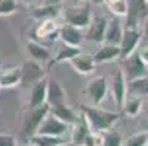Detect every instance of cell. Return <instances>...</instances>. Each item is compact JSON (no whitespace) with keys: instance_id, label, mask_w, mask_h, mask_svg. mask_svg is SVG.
Instances as JSON below:
<instances>
[{"instance_id":"obj_30","label":"cell","mask_w":148,"mask_h":146,"mask_svg":"<svg viewBox=\"0 0 148 146\" xmlns=\"http://www.w3.org/2000/svg\"><path fill=\"white\" fill-rule=\"evenodd\" d=\"M19 0H0V16L13 15L18 9Z\"/></svg>"},{"instance_id":"obj_20","label":"cell","mask_w":148,"mask_h":146,"mask_svg":"<svg viewBox=\"0 0 148 146\" xmlns=\"http://www.w3.org/2000/svg\"><path fill=\"white\" fill-rule=\"evenodd\" d=\"M37 38H50V39H59V24L56 19H43L38 20V26L35 29Z\"/></svg>"},{"instance_id":"obj_14","label":"cell","mask_w":148,"mask_h":146,"mask_svg":"<svg viewBox=\"0 0 148 146\" xmlns=\"http://www.w3.org/2000/svg\"><path fill=\"white\" fill-rule=\"evenodd\" d=\"M47 83L49 79L43 77L37 80L35 83H32L31 91H29V99H28V107L29 108H35L46 104L47 101Z\"/></svg>"},{"instance_id":"obj_41","label":"cell","mask_w":148,"mask_h":146,"mask_svg":"<svg viewBox=\"0 0 148 146\" xmlns=\"http://www.w3.org/2000/svg\"><path fill=\"white\" fill-rule=\"evenodd\" d=\"M145 2H148V0H145Z\"/></svg>"},{"instance_id":"obj_23","label":"cell","mask_w":148,"mask_h":146,"mask_svg":"<svg viewBox=\"0 0 148 146\" xmlns=\"http://www.w3.org/2000/svg\"><path fill=\"white\" fill-rule=\"evenodd\" d=\"M63 6H47V5H38L37 7L29 12V16L37 19V20H43V19H56L59 15H62Z\"/></svg>"},{"instance_id":"obj_36","label":"cell","mask_w":148,"mask_h":146,"mask_svg":"<svg viewBox=\"0 0 148 146\" xmlns=\"http://www.w3.org/2000/svg\"><path fill=\"white\" fill-rule=\"evenodd\" d=\"M88 2H90L91 5H94V6H101V5H106V2H107V0H88Z\"/></svg>"},{"instance_id":"obj_28","label":"cell","mask_w":148,"mask_h":146,"mask_svg":"<svg viewBox=\"0 0 148 146\" xmlns=\"http://www.w3.org/2000/svg\"><path fill=\"white\" fill-rule=\"evenodd\" d=\"M63 142V137H54V136H40L34 134L31 136V143L34 146H56L57 143Z\"/></svg>"},{"instance_id":"obj_19","label":"cell","mask_w":148,"mask_h":146,"mask_svg":"<svg viewBox=\"0 0 148 146\" xmlns=\"http://www.w3.org/2000/svg\"><path fill=\"white\" fill-rule=\"evenodd\" d=\"M27 53L28 56L31 57V60L37 61V63H46V61H49L51 58V51L44 45V44H41L38 43V41H28L27 43Z\"/></svg>"},{"instance_id":"obj_8","label":"cell","mask_w":148,"mask_h":146,"mask_svg":"<svg viewBox=\"0 0 148 146\" xmlns=\"http://www.w3.org/2000/svg\"><path fill=\"white\" fill-rule=\"evenodd\" d=\"M122 72L126 77V80H132L141 76L148 75V66L141 60V57L138 56V53L131 54L129 57H126L122 60Z\"/></svg>"},{"instance_id":"obj_38","label":"cell","mask_w":148,"mask_h":146,"mask_svg":"<svg viewBox=\"0 0 148 146\" xmlns=\"http://www.w3.org/2000/svg\"><path fill=\"white\" fill-rule=\"evenodd\" d=\"M22 2H25V3H31V2H34V0H22Z\"/></svg>"},{"instance_id":"obj_11","label":"cell","mask_w":148,"mask_h":146,"mask_svg":"<svg viewBox=\"0 0 148 146\" xmlns=\"http://www.w3.org/2000/svg\"><path fill=\"white\" fill-rule=\"evenodd\" d=\"M59 39L62 44L81 47V44L85 41V32L81 28H76L69 24H63L59 26Z\"/></svg>"},{"instance_id":"obj_40","label":"cell","mask_w":148,"mask_h":146,"mask_svg":"<svg viewBox=\"0 0 148 146\" xmlns=\"http://www.w3.org/2000/svg\"><path fill=\"white\" fill-rule=\"evenodd\" d=\"M147 137H148V132H147Z\"/></svg>"},{"instance_id":"obj_1","label":"cell","mask_w":148,"mask_h":146,"mask_svg":"<svg viewBox=\"0 0 148 146\" xmlns=\"http://www.w3.org/2000/svg\"><path fill=\"white\" fill-rule=\"evenodd\" d=\"M85 117L91 132L103 133L114 127V124L119 121L120 114L109 110H103L97 105H82L79 110Z\"/></svg>"},{"instance_id":"obj_24","label":"cell","mask_w":148,"mask_h":146,"mask_svg":"<svg viewBox=\"0 0 148 146\" xmlns=\"http://www.w3.org/2000/svg\"><path fill=\"white\" fill-rule=\"evenodd\" d=\"M81 53V47H72V45H66L62 44V47L57 50L56 57H54V63H63V61H69L71 58H73L76 54Z\"/></svg>"},{"instance_id":"obj_34","label":"cell","mask_w":148,"mask_h":146,"mask_svg":"<svg viewBox=\"0 0 148 146\" xmlns=\"http://www.w3.org/2000/svg\"><path fill=\"white\" fill-rule=\"evenodd\" d=\"M65 0H41L40 5H47V6H60L63 5Z\"/></svg>"},{"instance_id":"obj_22","label":"cell","mask_w":148,"mask_h":146,"mask_svg":"<svg viewBox=\"0 0 148 146\" xmlns=\"http://www.w3.org/2000/svg\"><path fill=\"white\" fill-rule=\"evenodd\" d=\"M22 67V82H29V83H35L37 80L44 77V72L40 63L34 60H29Z\"/></svg>"},{"instance_id":"obj_26","label":"cell","mask_w":148,"mask_h":146,"mask_svg":"<svg viewBox=\"0 0 148 146\" xmlns=\"http://www.w3.org/2000/svg\"><path fill=\"white\" fill-rule=\"evenodd\" d=\"M141 107H142V99L141 98H135V96H128L123 102V113L129 117H135L139 114L141 111Z\"/></svg>"},{"instance_id":"obj_29","label":"cell","mask_w":148,"mask_h":146,"mask_svg":"<svg viewBox=\"0 0 148 146\" xmlns=\"http://www.w3.org/2000/svg\"><path fill=\"white\" fill-rule=\"evenodd\" d=\"M147 145H148L147 132H139V133H135V134L129 136L125 140L123 146H147Z\"/></svg>"},{"instance_id":"obj_13","label":"cell","mask_w":148,"mask_h":146,"mask_svg":"<svg viewBox=\"0 0 148 146\" xmlns=\"http://www.w3.org/2000/svg\"><path fill=\"white\" fill-rule=\"evenodd\" d=\"M69 65L79 75H91L97 67V63H95L92 54L82 53V51L79 54H76L73 58L69 60Z\"/></svg>"},{"instance_id":"obj_5","label":"cell","mask_w":148,"mask_h":146,"mask_svg":"<svg viewBox=\"0 0 148 146\" xmlns=\"http://www.w3.org/2000/svg\"><path fill=\"white\" fill-rule=\"evenodd\" d=\"M142 39V31L139 28H125L123 29V35L120 39V58H126L129 57L131 54L136 53V50L139 48Z\"/></svg>"},{"instance_id":"obj_16","label":"cell","mask_w":148,"mask_h":146,"mask_svg":"<svg viewBox=\"0 0 148 146\" xmlns=\"http://www.w3.org/2000/svg\"><path fill=\"white\" fill-rule=\"evenodd\" d=\"M71 142H73L76 146H81L84 139H85V136L91 132L88 123L85 120V117H84V114L79 111L78 115H76V120L71 124Z\"/></svg>"},{"instance_id":"obj_42","label":"cell","mask_w":148,"mask_h":146,"mask_svg":"<svg viewBox=\"0 0 148 146\" xmlns=\"http://www.w3.org/2000/svg\"><path fill=\"white\" fill-rule=\"evenodd\" d=\"M0 89H2V86H0Z\"/></svg>"},{"instance_id":"obj_7","label":"cell","mask_w":148,"mask_h":146,"mask_svg":"<svg viewBox=\"0 0 148 146\" xmlns=\"http://www.w3.org/2000/svg\"><path fill=\"white\" fill-rule=\"evenodd\" d=\"M50 113V107L49 104H43V105L40 107H35V108H29V113L27 114L25 120H24V126H22V130L27 136H34L37 133V129L38 126L41 124V121H43L46 118V115Z\"/></svg>"},{"instance_id":"obj_6","label":"cell","mask_w":148,"mask_h":146,"mask_svg":"<svg viewBox=\"0 0 148 146\" xmlns=\"http://www.w3.org/2000/svg\"><path fill=\"white\" fill-rule=\"evenodd\" d=\"M148 15V2L145 0H128V13H126L125 28H139Z\"/></svg>"},{"instance_id":"obj_33","label":"cell","mask_w":148,"mask_h":146,"mask_svg":"<svg viewBox=\"0 0 148 146\" xmlns=\"http://www.w3.org/2000/svg\"><path fill=\"white\" fill-rule=\"evenodd\" d=\"M136 53H138V56L141 57V60H142L144 63L148 66V43H147V44H144L141 48H138V50H136Z\"/></svg>"},{"instance_id":"obj_27","label":"cell","mask_w":148,"mask_h":146,"mask_svg":"<svg viewBox=\"0 0 148 146\" xmlns=\"http://www.w3.org/2000/svg\"><path fill=\"white\" fill-rule=\"evenodd\" d=\"M109 12L116 18H125L128 13V0H107Z\"/></svg>"},{"instance_id":"obj_10","label":"cell","mask_w":148,"mask_h":146,"mask_svg":"<svg viewBox=\"0 0 148 146\" xmlns=\"http://www.w3.org/2000/svg\"><path fill=\"white\" fill-rule=\"evenodd\" d=\"M107 22H109V18H106L103 15L92 16L90 25L85 28V39L95 44L104 43V34H106V28H107Z\"/></svg>"},{"instance_id":"obj_37","label":"cell","mask_w":148,"mask_h":146,"mask_svg":"<svg viewBox=\"0 0 148 146\" xmlns=\"http://www.w3.org/2000/svg\"><path fill=\"white\" fill-rule=\"evenodd\" d=\"M56 146H76L73 142H65V140H63V142H60V143H57Z\"/></svg>"},{"instance_id":"obj_15","label":"cell","mask_w":148,"mask_h":146,"mask_svg":"<svg viewBox=\"0 0 148 146\" xmlns=\"http://www.w3.org/2000/svg\"><path fill=\"white\" fill-rule=\"evenodd\" d=\"M22 83V67L21 66H8L0 69V86L13 88Z\"/></svg>"},{"instance_id":"obj_12","label":"cell","mask_w":148,"mask_h":146,"mask_svg":"<svg viewBox=\"0 0 148 146\" xmlns=\"http://www.w3.org/2000/svg\"><path fill=\"white\" fill-rule=\"evenodd\" d=\"M50 110L62 107V105H66V92L63 89V86L54 79H49L47 83V101Z\"/></svg>"},{"instance_id":"obj_43","label":"cell","mask_w":148,"mask_h":146,"mask_svg":"<svg viewBox=\"0 0 148 146\" xmlns=\"http://www.w3.org/2000/svg\"><path fill=\"white\" fill-rule=\"evenodd\" d=\"M147 101H148V98H147Z\"/></svg>"},{"instance_id":"obj_44","label":"cell","mask_w":148,"mask_h":146,"mask_svg":"<svg viewBox=\"0 0 148 146\" xmlns=\"http://www.w3.org/2000/svg\"><path fill=\"white\" fill-rule=\"evenodd\" d=\"M147 146H148V145H147Z\"/></svg>"},{"instance_id":"obj_2","label":"cell","mask_w":148,"mask_h":146,"mask_svg":"<svg viewBox=\"0 0 148 146\" xmlns=\"http://www.w3.org/2000/svg\"><path fill=\"white\" fill-rule=\"evenodd\" d=\"M62 16H63L65 24L73 25V26L81 28V29H85L92 19L91 3L88 0H79L76 5L63 7Z\"/></svg>"},{"instance_id":"obj_21","label":"cell","mask_w":148,"mask_h":146,"mask_svg":"<svg viewBox=\"0 0 148 146\" xmlns=\"http://www.w3.org/2000/svg\"><path fill=\"white\" fill-rule=\"evenodd\" d=\"M128 96L148 98V75L128 80Z\"/></svg>"},{"instance_id":"obj_3","label":"cell","mask_w":148,"mask_h":146,"mask_svg":"<svg viewBox=\"0 0 148 146\" xmlns=\"http://www.w3.org/2000/svg\"><path fill=\"white\" fill-rule=\"evenodd\" d=\"M109 94V82L106 76H95L87 82L85 95L91 105H100Z\"/></svg>"},{"instance_id":"obj_18","label":"cell","mask_w":148,"mask_h":146,"mask_svg":"<svg viewBox=\"0 0 148 146\" xmlns=\"http://www.w3.org/2000/svg\"><path fill=\"white\" fill-rule=\"evenodd\" d=\"M123 25L120 22V18L112 16L107 22V28H106V34H104V43L107 44H113V45H119L120 39L123 35Z\"/></svg>"},{"instance_id":"obj_4","label":"cell","mask_w":148,"mask_h":146,"mask_svg":"<svg viewBox=\"0 0 148 146\" xmlns=\"http://www.w3.org/2000/svg\"><path fill=\"white\" fill-rule=\"evenodd\" d=\"M71 129V126L68 123L62 121L60 118H57L54 114L49 113L46 115V118L41 121V124L37 129V133L35 134H40V136H54V137H63L68 130Z\"/></svg>"},{"instance_id":"obj_35","label":"cell","mask_w":148,"mask_h":146,"mask_svg":"<svg viewBox=\"0 0 148 146\" xmlns=\"http://www.w3.org/2000/svg\"><path fill=\"white\" fill-rule=\"evenodd\" d=\"M142 37H145L147 38V41H148V15L145 16V19H144V22H142Z\"/></svg>"},{"instance_id":"obj_39","label":"cell","mask_w":148,"mask_h":146,"mask_svg":"<svg viewBox=\"0 0 148 146\" xmlns=\"http://www.w3.org/2000/svg\"><path fill=\"white\" fill-rule=\"evenodd\" d=\"M25 146H34V145H32V143H31V145H25Z\"/></svg>"},{"instance_id":"obj_25","label":"cell","mask_w":148,"mask_h":146,"mask_svg":"<svg viewBox=\"0 0 148 146\" xmlns=\"http://www.w3.org/2000/svg\"><path fill=\"white\" fill-rule=\"evenodd\" d=\"M101 134V142L100 146H123V137L119 132L110 129L107 132H103Z\"/></svg>"},{"instance_id":"obj_32","label":"cell","mask_w":148,"mask_h":146,"mask_svg":"<svg viewBox=\"0 0 148 146\" xmlns=\"http://www.w3.org/2000/svg\"><path fill=\"white\" fill-rule=\"evenodd\" d=\"M0 146H18L15 136L9 133H0Z\"/></svg>"},{"instance_id":"obj_31","label":"cell","mask_w":148,"mask_h":146,"mask_svg":"<svg viewBox=\"0 0 148 146\" xmlns=\"http://www.w3.org/2000/svg\"><path fill=\"white\" fill-rule=\"evenodd\" d=\"M100 142H101V134L95 132H90L85 136L81 146H100Z\"/></svg>"},{"instance_id":"obj_9","label":"cell","mask_w":148,"mask_h":146,"mask_svg":"<svg viewBox=\"0 0 148 146\" xmlns=\"http://www.w3.org/2000/svg\"><path fill=\"white\" fill-rule=\"evenodd\" d=\"M109 91L112 92V96L116 102V105L122 110L125 99L128 98V80H126L123 72L119 69L112 76V83L109 85Z\"/></svg>"},{"instance_id":"obj_17","label":"cell","mask_w":148,"mask_h":146,"mask_svg":"<svg viewBox=\"0 0 148 146\" xmlns=\"http://www.w3.org/2000/svg\"><path fill=\"white\" fill-rule=\"evenodd\" d=\"M98 45H100L98 50L92 54V57H94L97 65L109 63V61H114V60L120 58V48H119V45H113V44H107V43H101Z\"/></svg>"}]
</instances>
